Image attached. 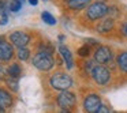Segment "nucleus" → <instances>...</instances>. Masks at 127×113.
Segmentation results:
<instances>
[{"label":"nucleus","mask_w":127,"mask_h":113,"mask_svg":"<svg viewBox=\"0 0 127 113\" xmlns=\"http://www.w3.org/2000/svg\"><path fill=\"white\" fill-rule=\"evenodd\" d=\"M109 113H116V112H109Z\"/></svg>","instance_id":"obj_29"},{"label":"nucleus","mask_w":127,"mask_h":113,"mask_svg":"<svg viewBox=\"0 0 127 113\" xmlns=\"http://www.w3.org/2000/svg\"><path fill=\"white\" fill-rule=\"evenodd\" d=\"M58 104L63 109H70L75 105V95L70 91H62L58 97Z\"/></svg>","instance_id":"obj_6"},{"label":"nucleus","mask_w":127,"mask_h":113,"mask_svg":"<svg viewBox=\"0 0 127 113\" xmlns=\"http://www.w3.org/2000/svg\"><path fill=\"white\" fill-rule=\"evenodd\" d=\"M122 31H123V34L127 37V22L123 23V26H122Z\"/></svg>","instance_id":"obj_25"},{"label":"nucleus","mask_w":127,"mask_h":113,"mask_svg":"<svg viewBox=\"0 0 127 113\" xmlns=\"http://www.w3.org/2000/svg\"><path fill=\"white\" fill-rule=\"evenodd\" d=\"M51 86H52L55 90H62V91H66L71 87L72 85V80L68 75L66 74H62V72H58V74L52 75L49 80Z\"/></svg>","instance_id":"obj_2"},{"label":"nucleus","mask_w":127,"mask_h":113,"mask_svg":"<svg viewBox=\"0 0 127 113\" xmlns=\"http://www.w3.org/2000/svg\"><path fill=\"white\" fill-rule=\"evenodd\" d=\"M113 27V19H104L102 22H100V25L97 26V31L98 33H107Z\"/></svg>","instance_id":"obj_13"},{"label":"nucleus","mask_w":127,"mask_h":113,"mask_svg":"<svg viewBox=\"0 0 127 113\" xmlns=\"http://www.w3.org/2000/svg\"><path fill=\"white\" fill-rule=\"evenodd\" d=\"M29 3H30L32 6H37V3H38V0H29Z\"/></svg>","instance_id":"obj_26"},{"label":"nucleus","mask_w":127,"mask_h":113,"mask_svg":"<svg viewBox=\"0 0 127 113\" xmlns=\"http://www.w3.org/2000/svg\"><path fill=\"white\" fill-rule=\"evenodd\" d=\"M33 66L40 71H49L53 67V59L49 52H38L33 57Z\"/></svg>","instance_id":"obj_1"},{"label":"nucleus","mask_w":127,"mask_h":113,"mask_svg":"<svg viewBox=\"0 0 127 113\" xmlns=\"http://www.w3.org/2000/svg\"><path fill=\"white\" fill-rule=\"evenodd\" d=\"M7 10H10L7 7L4 0H0V17L1 18H7Z\"/></svg>","instance_id":"obj_20"},{"label":"nucleus","mask_w":127,"mask_h":113,"mask_svg":"<svg viewBox=\"0 0 127 113\" xmlns=\"http://www.w3.org/2000/svg\"><path fill=\"white\" fill-rule=\"evenodd\" d=\"M0 113H4V110H3V108L0 106Z\"/></svg>","instance_id":"obj_28"},{"label":"nucleus","mask_w":127,"mask_h":113,"mask_svg":"<svg viewBox=\"0 0 127 113\" xmlns=\"http://www.w3.org/2000/svg\"><path fill=\"white\" fill-rule=\"evenodd\" d=\"M44 1H48V0H44Z\"/></svg>","instance_id":"obj_30"},{"label":"nucleus","mask_w":127,"mask_h":113,"mask_svg":"<svg viewBox=\"0 0 127 113\" xmlns=\"http://www.w3.org/2000/svg\"><path fill=\"white\" fill-rule=\"evenodd\" d=\"M108 10L109 8L107 7L105 3H94V4L88 7V10H86V17L90 21L101 19V18H104L108 14Z\"/></svg>","instance_id":"obj_3"},{"label":"nucleus","mask_w":127,"mask_h":113,"mask_svg":"<svg viewBox=\"0 0 127 113\" xmlns=\"http://www.w3.org/2000/svg\"><path fill=\"white\" fill-rule=\"evenodd\" d=\"M29 55H30V52H29L28 48H18V57H19V60H28L29 59Z\"/></svg>","instance_id":"obj_19"},{"label":"nucleus","mask_w":127,"mask_h":113,"mask_svg":"<svg viewBox=\"0 0 127 113\" xmlns=\"http://www.w3.org/2000/svg\"><path fill=\"white\" fill-rule=\"evenodd\" d=\"M112 59V52L109 48L107 46H100L97 48V50L94 52V60L98 64H105Z\"/></svg>","instance_id":"obj_7"},{"label":"nucleus","mask_w":127,"mask_h":113,"mask_svg":"<svg viewBox=\"0 0 127 113\" xmlns=\"http://www.w3.org/2000/svg\"><path fill=\"white\" fill-rule=\"evenodd\" d=\"M19 1H22V0H19Z\"/></svg>","instance_id":"obj_31"},{"label":"nucleus","mask_w":127,"mask_h":113,"mask_svg":"<svg viewBox=\"0 0 127 113\" xmlns=\"http://www.w3.org/2000/svg\"><path fill=\"white\" fill-rule=\"evenodd\" d=\"M10 40H11V42L15 45V46L23 48V46H26V45L29 44L30 37H29L26 33H23V31H15V33H12L11 36H10Z\"/></svg>","instance_id":"obj_8"},{"label":"nucleus","mask_w":127,"mask_h":113,"mask_svg":"<svg viewBox=\"0 0 127 113\" xmlns=\"http://www.w3.org/2000/svg\"><path fill=\"white\" fill-rule=\"evenodd\" d=\"M89 3H90V0H68V7L71 10H82Z\"/></svg>","instance_id":"obj_12"},{"label":"nucleus","mask_w":127,"mask_h":113,"mask_svg":"<svg viewBox=\"0 0 127 113\" xmlns=\"http://www.w3.org/2000/svg\"><path fill=\"white\" fill-rule=\"evenodd\" d=\"M6 83H7V86H8L10 89H12L14 91H17L18 90V78H14V76H8V78H6Z\"/></svg>","instance_id":"obj_15"},{"label":"nucleus","mask_w":127,"mask_h":113,"mask_svg":"<svg viewBox=\"0 0 127 113\" xmlns=\"http://www.w3.org/2000/svg\"><path fill=\"white\" fill-rule=\"evenodd\" d=\"M8 74H10V76L19 78L21 76V67L18 66V64H12V66L8 68Z\"/></svg>","instance_id":"obj_18"},{"label":"nucleus","mask_w":127,"mask_h":113,"mask_svg":"<svg viewBox=\"0 0 127 113\" xmlns=\"http://www.w3.org/2000/svg\"><path fill=\"white\" fill-rule=\"evenodd\" d=\"M41 18H42V21H44L47 25H55V23H56V19H55V18H53L48 11H44V12H42V14H41Z\"/></svg>","instance_id":"obj_17"},{"label":"nucleus","mask_w":127,"mask_h":113,"mask_svg":"<svg viewBox=\"0 0 127 113\" xmlns=\"http://www.w3.org/2000/svg\"><path fill=\"white\" fill-rule=\"evenodd\" d=\"M8 8L11 12H18L22 8V1H19V0H11L8 4Z\"/></svg>","instance_id":"obj_16"},{"label":"nucleus","mask_w":127,"mask_h":113,"mask_svg":"<svg viewBox=\"0 0 127 113\" xmlns=\"http://www.w3.org/2000/svg\"><path fill=\"white\" fill-rule=\"evenodd\" d=\"M59 52H60L62 57H63L64 63H66V66H67V68L71 69L72 67H74V59H72V55H71V52H70V49L67 46H64V45H60V46H59Z\"/></svg>","instance_id":"obj_10"},{"label":"nucleus","mask_w":127,"mask_h":113,"mask_svg":"<svg viewBox=\"0 0 127 113\" xmlns=\"http://www.w3.org/2000/svg\"><path fill=\"white\" fill-rule=\"evenodd\" d=\"M89 53H90V49H89L88 45H83L82 48H79V49H78V55L82 56V57H86Z\"/></svg>","instance_id":"obj_21"},{"label":"nucleus","mask_w":127,"mask_h":113,"mask_svg":"<svg viewBox=\"0 0 127 113\" xmlns=\"http://www.w3.org/2000/svg\"><path fill=\"white\" fill-rule=\"evenodd\" d=\"M60 113H70V112H68V109H63Z\"/></svg>","instance_id":"obj_27"},{"label":"nucleus","mask_w":127,"mask_h":113,"mask_svg":"<svg viewBox=\"0 0 127 113\" xmlns=\"http://www.w3.org/2000/svg\"><path fill=\"white\" fill-rule=\"evenodd\" d=\"M4 76H6V69H4V67L0 64V79H4Z\"/></svg>","instance_id":"obj_24"},{"label":"nucleus","mask_w":127,"mask_h":113,"mask_svg":"<svg viewBox=\"0 0 127 113\" xmlns=\"http://www.w3.org/2000/svg\"><path fill=\"white\" fill-rule=\"evenodd\" d=\"M11 104H12L11 95H10L6 90L0 89V106L1 108H8V106H11Z\"/></svg>","instance_id":"obj_11"},{"label":"nucleus","mask_w":127,"mask_h":113,"mask_svg":"<svg viewBox=\"0 0 127 113\" xmlns=\"http://www.w3.org/2000/svg\"><path fill=\"white\" fill-rule=\"evenodd\" d=\"M94 113H109V109H108V108L105 106V105H101V106H100Z\"/></svg>","instance_id":"obj_22"},{"label":"nucleus","mask_w":127,"mask_h":113,"mask_svg":"<svg viewBox=\"0 0 127 113\" xmlns=\"http://www.w3.org/2000/svg\"><path fill=\"white\" fill-rule=\"evenodd\" d=\"M92 76H93L94 82L98 83V85H105V83L109 82V78H111V74L108 71V68H105L104 66H96L92 71Z\"/></svg>","instance_id":"obj_4"},{"label":"nucleus","mask_w":127,"mask_h":113,"mask_svg":"<svg viewBox=\"0 0 127 113\" xmlns=\"http://www.w3.org/2000/svg\"><path fill=\"white\" fill-rule=\"evenodd\" d=\"M85 66H86V71H88V72H92V71H93V68L96 67V66H93V63H92V61H88Z\"/></svg>","instance_id":"obj_23"},{"label":"nucleus","mask_w":127,"mask_h":113,"mask_svg":"<svg viewBox=\"0 0 127 113\" xmlns=\"http://www.w3.org/2000/svg\"><path fill=\"white\" fill-rule=\"evenodd\" d=\"M101 106V98L96 94H90L83 101V108L88 113H94L98 108Z\"/></svg>","instance_id":"obj_5"},{"label":"nucleus","mask_w":127,"mask_h":113,"mask_svg":"<svg viewBox=\"0 0 127 113\" xmlns=\"http://www.w3.org/2000/svg\"><path fill=\"white\" fill-rule=\"evenodd\" d=\"M12 57V46L11 44L4 41L3 37H0V60L8 61Z\"/></svg>","instance_id":"obj_9"},{"label":"nucleus","mask_w":127,"mask_h":113,"mask_svg":"<svg viewBox=\"0 0 127 113\" xmlns=\"http://www.w3.org/2000/svg\"><path fill=\"white\" fill-rule=\"evenodd\" d=\"M118 66L120 67L122 71L127 72V52H123L118 57Z\"/></svg>","instance_id":"obj_14"}]
</instances>
